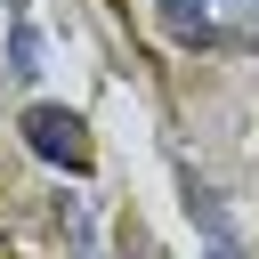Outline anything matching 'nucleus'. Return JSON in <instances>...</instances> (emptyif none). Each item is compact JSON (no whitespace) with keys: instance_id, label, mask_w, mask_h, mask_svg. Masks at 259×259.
I'll return each instance as SVG.
<instances>
[{"instance_id":"1","label":"nucleus","mask_w":259,"mask_h":259,"mask_svg":"<svg viewBox=\"0 0 259 259\" xmlns=\"http://www.w3.org/2000/svg\"><path fill=\"white\" fill-rule=\"evenodd\" d=\"M24 146L40 162H65V170H89V121L65 113V105H32L24 113Z\"/></svg>"},{"instance_id":"2","label":"nucleus","mask_w":259,"mask_h":259,"mask_svg":"<svg viewBox=\"0 0 259 259\" xmlns=\"http://www.w3.org/2000/svg\"><path fill=\"white\" fill-rule=\"evenodd\" d=\"M186 210H194V227H202L210 259H243V243H235V219H227V202H219L202 178H186Z\"/></svg>"},{"instance_id":"3","label":"nucleus","mask_w":259,"mask_h":259,"mask_svg":"<svg viewBox=\"0 0 259 259\" xmlns=\"http://www.w3.org/2000/svg\"><path fill=\"white\" fill-rule=\"evenodd\" d=\"M8 73H40V32L16 16V32H8Z\"/></svg>"},{"instance_id":"4","label":"nucleus","mask_w":259,"mask_h":259,"mask_svg":"<svg viewBox=\"0 0 259 259\" xmlns=\"http://www.w3.org/2000/svg\"><path fill=\"white\" fill-rule=\"evenodd\" d=\"M57 219H65V235H73V251H81V259H97V235H89V210H81L73 194L57 202Z\"/></svg>"},{"instance_id":"5","label":"nucleus","mask_w":259,"mask_h":259,"mask_svg":"<svg viewBox=\"0 0 259 259\" xmlns=\"http://www.w3.org/2000/svg\"><path fill=\"white\" fill-rule=\"evenodd\" d=\"M202 16H210V0H162V24L170 32H202Z\"/></svg>"},{"instance_id":"6","label":"nucleus","mask_w":259,"mask_h":259,"mask_svg":"<svg viewBox=\"0 0 259 259\" xmlns=\"http://www.w3.org/2000/svg\"><path fill=\"white\" fill-rule=\"evenodd\" d=\"M227 8H235V16H251V24H259V0H227Z\"/></svg>"},{"instance_id":"7","label":"nucleus","mask_w":259,"mask_h":259,"mask_svg":"<svg viewBox=\"0 0 259 259\" xmlns=\"http://www.w3.org/2000/svg\"><path fill=\"white\" fill-rule=\"evenodd\" d=\"M130 259H154V251H146V243H130Z\"/></svg>"},{"instance_id":"8","label":"nucleus","mask_w":259,"mask_h":259,"mask_svg":"<svg viewBox=\"0 0 259 259\" xmlns=\"http://www.w3.org/2000/svg\"><path fill=\"white\" fill-rule=\"evenodd\" d=\"M8 8H16V16H24V0H8Z\"/></svg>"}]
</instances>
